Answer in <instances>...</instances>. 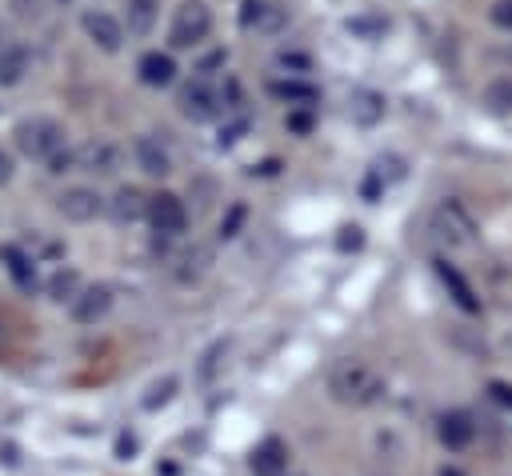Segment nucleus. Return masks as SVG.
Segmentation results:
<instances>
[{"label":"nucleus","instance_id":"f257e3e1","mask_svg":"<svg viewBox=\"0 0 512 476\" xmlns=\"http://www.w3.org/2000/svg\"><path fill=\"white\" fill-rule=\"evenodd\" d=\"M328 392L332 400L340 404H352V408H364V404H376L384 396V376L360 360V356H344L328 368Z\"/></svg>","mask_w":512,"mask_h":476},{"label":"nucleus","instance_id":"f03ea898","mask_svg":"<svg viewBox=\"0 0 512 476\" xmlns=\"http://www.w3.org/2000/svg\"><path fill=\"white\" fill-rule=\"evenodd\" d=\"M64 124L52 120V116H24L16 128H12V140L16 148L28 156V160H52L56 152H64Z\"/></svg>","mask_w":512,"mask_h":476},{"label":"nucleus","instance_id":"7ed1b4c3","mask_svg":"<svg viewBox=\"0 0 512 476\" xmlns=\"http://www.w3.org/2000/svg\"><path fill=\"white\" fill-rule=\"evenodd\" d=\"M432 232L448 244V248H460V244H472V236H476V220H472V212L460 204V200H440L436 208H432Z\"/></svg>","mask_w":512,"mask_h":476},{"label":"nucleus","instance_id":"20e7f679","mask_svg":"<svg viewBox=\"0 0 512 476\" xmlns=\"http://www.w3.org/2000/svg\"><path fill=\"white\" fill-rule=\"evenodd\" d=\"M208 32H212V12H208V4L204 0H184L180 8H176V16H172V48H196V44H204L208 40Z\"/></svg>","mask_w":512,"mask_h":476},{"label":"nucleus","instance_id":"39448f33","mask_svg":"<svg viewBox=\"0 0 512 476\" xmlns=\"http://www.w3.org/2000/svg\"><path fill=\"white\" fill-rule=\"evenodd\" d=\"M180 112H184L188 120H216L220 112H228V96H224L212 80L196 76V80L180 92Z\"/></svg>","mask_w":512,"mask_h":476},{"label":"nucleus","instance_id":"423d86ee","mask_svg":"<svg viewBox=\"0 0 512 476\" xmlns=\"http://www.w3.org/2000/svg\"><path fill=\"white\" fill-rule=\"evenodd\" d=\"M148 224H152V232H160V236H184V228H188V208H184V200L172 196V192L148 196Z\"/></svg>","mask_w":512,"mask_h":476},{"label":"nucleus","instance_id":"0eeeda50","mask_svg":"<svg viewBox=\"0 0 512 476\" xmlns=\"http://www.w3.org/2000/svg\"><path fill=\"white\" fill-rule=\"evenodd\" d=\"M80 24H84L88 40H92L100 52H120V44H124V24H120L112 12H104V8H88V12L80 16Z\"/></svg>","mask_w":512,"mask_h":476},{"label":"nucleus","instance_id":"6e6552de","mask_svg":"<svg viewBox=\"0 0 512 476\" xmlns=\"http://www.w3.org/2000/svg\"><path fill=\"white\" fill-rule=\"evenodd\" d=\"M284 8L276 4V0H244V8H240V28L244 32H260V36H272V32H280L284 28Z\"/></svg>","mask_w":512,"mask_h":476},{"label":"nucleus","instance_id":"1a4fd4ad","mask_svg":"<svg viewBox=\"0 0 512 476\" xmlns=\"http://www.w3.org/2000/svg\"><path fill=\"white\" fill-rule=\"evenodd\" d=\"M72 156H76V168H80V172H96V176L120 172V148L108 144V140H88V144H80Z\"/></svg>","mask_w":512,"mask_h":476},{"label":"nucleus","instance_id":"9d476101","mask_svg":"<svg viewBox=\"0 0 512 476\" xmlns=\"http://www.w3.org/2000/svg\"><path fill=\"white\" fill-rule=\"evenodd\" d=\"M56 212H60L64 220L84 224V220H92V216L104 212V200H100L96 188H64V192L56 196Z\"/></svg>","mask_w":512,"mask_h":476},{"label":"nucleus","instance_id":"9b49d317","mask_svg":"<svg viewBox=\"0 0 512 476\" xmlns=\"http://www.w3.org/2000/svg\"><path fill=\"white\" fill-rule=\"evenodd\" d=\"M108 308H112V288H108V284H84V288L76 292V300H72V316H76L80 324L104 320Z\"/></svg>","mask_w":512,"mask_h":476},{"label":"nucleus","instance_id":"f8f14e48","mask_svg":"<svg viewBox=\"0 0 512 476\" xmlns=\"http://www.w3.org/2000/svg\"><path fill=\"white\" fill-rule=\"evenodd\" d=\"M248 468H252L256 476H284V468H288V444H284L280 436L260 440V444L252 448V456H248Z\"/></svg>","mask_w":512,"mask_h":476},{"label":"nucleus","instance_id":"ddd939ff","mask_svg":"<svg viewBox=\"0 0 512 476\" xmlns=\"http://www.w3.org/2000/svg\"><path fill=\"white\" fill-rule=\"evenodd\" d=\"M436 436H440V444H444V448L460 452V448H468V444H472L476 424H472V416H468V412H444V416H440V424H436Z\"/></svg>","mask_w":512,"mask_h":476},{"label":"nucleus","instance_id":"4468645a","mask_svg":"<svg viewBox=\"0 0 512 476\" xmlns=\"http://www.w3.org/2000/svg\"><path fill=\"white\" fill-rule=\"evenodd\" d=\"M136 72H140V80H144L148 88H168V84L176 80V60H172L168 52H144V56L136 60Z\"/></svg>","mask_w":512,"mask_h":476},{"label":"nucleus","instance_id":"2eb2a0df","mask_svg":"<svg viewBox=\"0 0 512 476\" xmlns=\"http://www.w3.org/2000/svg\"><path fill=\"white\" fill-rule=\"evenodd\" d=\"M136 164L148 176H168L172 172V156L156 136H136Z\"/></svg>","mask_w":512,"mask_h":476},{"label":"nucleus","instance_id":"dca6fc26","mask_svg":"<svg viewBox=\"0 0 512 476\" xmlns=\"http://www.w3.org/2000/svg\"><path fill=\"white\" fill-rule=\"evenodd\" d=\"M28 64H32V56H28L24 44H16V40L0 44V84L4 88H16L28 76Z\"/></svg>","mask_w":512,"mask_h":476},{"label":"nucleus","instance_id":"f3484780","mask_svg":"<svg viewBox=\"0 0 512 476\" xmlns=\"http://www.w3.org/2000/svg\"><path fill=\"white\" fill-rule=\"evenodd\" d=\"M108 212L116 224H132L140 216H148V196L140 188H120L112 200H108Z\"/></svg>","mask_w":512,"mask_h":476},{"label":"nucleus","instance_id":"a211bd4d","mask_svg":"<svg viewBox=\"0 0 512 476\" xmlns=\"http://www.w3.org/2000/svg\"><path fill=\"white\" fill-rule=\"evenodd\" d=\"M0 260H4L8 276L16 280V288H24V292L36 288V260H32L28 252H20L16 244H8V248H0Z\"/></svg>","mask_w":512,"mask_h":476},{"label":"nucleus","instance_id":"6ab92c4d","mask_svg":"<svg viewBox=\"0 0 512 476\" xmlns=\"http://www.w3.org/2000/svg\"><path fill=\"white\" fill-rule=\"evenodd\" d=\"M480 104L488 116H512V76H496L484 84Z\"/></svg>","mask_w":512,"mask_h":476},{"label":"nucleus","instance_id":"aec40b11","mask_svg":"<svg viewBox=\"0 0 512 476\" xmlns=\"http://www.w3.org/2000/svg\"><path fill=\"white\" fill-rule=\"evenodd\" d=\"M436 272H440V280L448 284V292H452V300H456V304H460L464 312H480V300H476V292H472V284H468V280H464V276H460V272H456V268H452L448 260H440V264H436Z\"/></svg>","mask_w":512,"mask_h":476},{"label":"nucleus","instance_id":"412c9836","mask_svg":"<svg viewBox=\"0 0 512 476\" xmlns=\"http://www.w3.org/2000/svg\"><path fill=\"white\" fill-rule=\"evenodd\" d=\"M124 8H128V12H124L128 32H132V36H148L152 24H156V16H160V0H128Z\"/></svg>","mask_w":512,"mask_h":476},{"label":"nucleus","instance_id":"4be33fe9","mask_svg":"<svg viewBox=\"0 0 512 476\" xmlns=\"http://www.w3.org/2000/svg\"><path fill=\"white\" fill-rule=\"evenodd\" d=\"M348 112H352V120H356V124H376V120L384 116V96H380V92H372V88H360V92H352Z\"/></svg>","mask_w":512,"mask_h":476},{"label":"nucleus","instance_id":"5701e85b","mask_svg":"<svg viewBox=\"0 0 512 476\" xmlns=\"http://www.w3.org/2000/svg\"><path fill=\"white\" fill-rule=\"evenodd\" d=\"M268 92L280 96V100H288V104H312L316 100V88L308 80H272Z\"/></svg>","mask_w":512,"mask_h":476},{"label":"nucleus","instance_id":"b1692460","mask_svg":"<svg viewBox=\"0 0 512 476\" xmlns=\"http://www.w3.org/2000/svg\"><path fill=\"white\" fill-rule=\"evenodd\" d=\"M80 288H84V284H80V276H76L72 268H60V272L48 280V296H52V300H60V304H64V300L72 304Z\"/></svg>","mask_w":512,"mask_h":476},{"label":"nucleus","instance_id":"393cba45","mask_svg":"<svg viewBox=\"0 0 512 476\" xmlns=\"http://www.w3.org/2000/svg\"><path fill=\"white\" fill-rule=\"evenodd\" d=\"M348 32H360V36H380V32H388V20L384 16H356V20H348Z\"/></svg>","mask_w":512,"mask_h":476},{"label":"nucleus","instance_id":"a878e982","mask_svg":"<svg viewBox=\"0 0 512 476\" xmlns=\"http://www.w3.org/2000/svg\"><path fill=\"white\" fill-rule=\"evenodd\" d=\"M172 392H176V376H164V380H156V384L148 388V396H144V408L168 404V400H172Z\"/></svg>","mask_w":512,"mask_h":476},{"label":"nucleus","instance_id":"bb28decb","mask_svg":"<svg viewBox=\"0 0 512 476\" xmlns=\"http://www.w3.org/2000/svg\"><path fill=\"white\" fill-rule=\"evenodd\" d=\"M488 20H492L496 28H504V32H512V0H496V4L488 8Z\"/></svg>","mask_w":512,"mask_h":476},{"label":"nucleus","instance_id":"cd10ccee","mask_svg":"<svg viewBox=\"0 0 512 476\" xmlns=\"http://www.w3.org/2000/svg\"><path fill=\"white\" fill-rule=\"evenodd\" d=\"M488 396H492L500 408H512V384H504V380H492V384H488Z\"/></svg>","mask_w":512,"mask_h":476},{"label":"nucleus","instance_id":"c85d7f7f","mask_svg":"<svg viewBox=\"0 0 512 476\" xmlns=\"http://www.w3.org/2000/svg\"><path fill=\"white\" fill-rule=\"evenodd\" d=\"M12 8H16L20 20H36L40 16V0H12Z\"/></svg>","mask_w":512,"mask_h":476},{"label":"nucleus","instance_id":"c756f323","mask_svg":"<svg viewBox=\"0 0 512 476\" xmlns=\"http://www.w3.org/2000/svg\"><path fill=\"white\" fill-rule=\"evenodd\" d=\"M340 232H344V236H340V248H360V244H364V236H360L356 224H344Z\"/></svg>","mask_w":512,"mask_h":476},{"label":"nucleus","instance_id":"7c9ffc66","mask_svg":"<svg viewBox=\"0 0 512 476\" xmlns=\"http://www.w3.org/2000/svg\"><path fill=\"white\" fill-rule=\"evenodd\" d=\"M280 64H284V68H300V72H308V56H300V52H280Z\"/></svg>","mask_w":512,"mask_h":476},{"label":"nucleus","instance_id":"2f4dec72","mask_svg":"<svg viewBox=\"0 0 512 476\" xmlns=\"http://www.w3.org/2000/svg\"><path fill=\"white\" fill-rule=\"evenodd\" d=\"M240 216H244V208L236 204V208H232V216H228V224H224V236H236V224H240Z\"/></svg>","mask_w":512,"mask_h":476},{"label":"nucleus","instance_id":"473e14b6","mask_svg":"<svg viewBox=\"0 0 512 476\" xmlns=\"http://www.w3.org/2000/svg\"><path fill=\"white\" fill-rule=\"evenodd\" d=\"M8 180H12V156L0 152V184H8Z\"/></svg>","mask_w":512,"mask_h":476}]
</instances>
